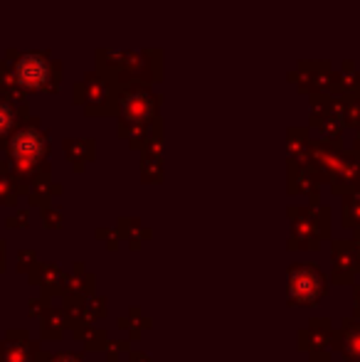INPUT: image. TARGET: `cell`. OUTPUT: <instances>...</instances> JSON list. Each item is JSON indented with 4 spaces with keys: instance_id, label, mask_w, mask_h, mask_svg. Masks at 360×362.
<instances>
[]
</instances>
